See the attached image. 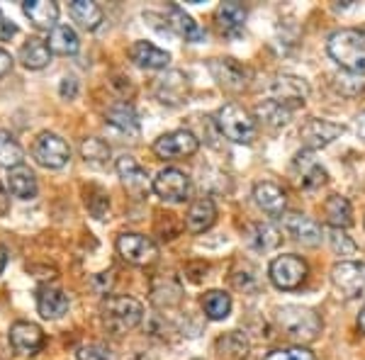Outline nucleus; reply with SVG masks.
Masks as SVG:
<instances>
[{
  "mask_svg": "<svg viewBox=\"0 0 365 360\" xmlns=\"http://www.w3.org/2000/svg\"><path fill=\"white\" fill-rule=\"evenodd\" d=\"M100 317H103V324L110 331L122 336L141 324V319H144V304L139 299L129 297V294H108L100 302Z\"/></svg>",
  "mask_w": 365,
  "mask_h": 360,
  "instance_id": "obj_1",
  "label": "nucleus"
},
{
  "mask_svg": "<svg viewBox=\"0 0 365 360\" xmlns=\"http://www.w3.org/2000/svg\"><path fill=\"white\" fill-rule=\"evenodd\" d=\"M327 49L344 71H365V29H339L329 37Z\"/></svg>",
  "mask_w": 365,
  "mask_h": 360,
  "instance_id": "obj_2",
  "label": "nucleus"
},
{
  "mask_svg": "<svg viewBox=\"0 0 365 360\" xmlns=\"http://www.w3.org/2000/svg\"><path fill=\"white\" fill-rule=\"evenodd\" d=\"M275 322L290 339L297 341H314L322 334V319L309 307L285 304L275 309Z\"/></svg>",
  "mask_w": 365,
  "mask_h": 360,
  "instance_id": "obj_3",
  "label": "nucleus"
},
{
  "mask_svg": "<svg viewBox=\"0 0 365 360\" xmlns=\"http://www.w3.org/2000/svg\"><path fill=\"white\" fill-rule=\"evenodd\" d=\"M215 122L222 137H227L234 144H251L256 139V122L249 115V110H244L237 103H227L225 108L217 110Z\"/></svg>",
  "mask_w": 365,
  "mask_h": 360,
  "instance_id": "obj_4",
  "label": "nucleus"
},
{
  "mask_svg": "<svg viewBox=\"0 0 365 360\" xmlns=\"http://www.w3.org/2000/svg\"><path fill=\"white\" fill-rule=\"evenodd\" d=\"M32 156L42 168L58 170V168H63L68 163L71 146L66 144V139H61L58 134L42 132L37 137V141H34V146H32Z\"/></svg>",
  "mask_w": 365,
  "mask_h": 360,
  "instance_id": "obj_5",
  "label": "nucleus"
},
{
  "mask_svg": "<svg viewBox=\"0 0 365 360\" xmlns=\"http://www.w3.org/2000/svg\"><path fill=\"white\" fill-rule=\"evenodd\" d=\"M270 282L278 290H297L307 277V263L299 256H278L268 268Z\"/></svg>",
  "mask_w": 365,
  "mask_h": 360,
  "instance_id": "obj_6",
  "label": "nucleus"
},
{
  "mask_svg": "<svg viewBox=\"0 0 365 360\" xmlns=\"http://www.w3.org/2000/svg\"><path fill=\"white\" fill-rule=\"evenodd\" d=\"M270 100L280 103L282 108L287 110H295L302 108L309 98V83L299 76H290V73H282L278 78L270 83Z\"/></svg>",
  "mask_w": 365,
  "mask_h": 360,
  "instance_id": "obj_7",
  "label": "nucleus"
},
{
  "mask_svg": "<svg viewBox=\"0 0 365 360\" xmlns=\"http://www.w3.org/2000/svg\"><path fill=\"white\" fill-rule=\"evenodd\" d=\"M115 249L127 263H132V265H149L158 258V249H156L154 241H151L149 236L134 234V232L117 236Z\"/></svg>",
  "mask_w": 365,
  "mask_h": 360,
  "instance_id": "obj_8",
  "label": "nucleus"
},
{
  "mask_svg": "<svg viewBox=\"0 0 365 360\" xmlns=\"http://www.w3.org/2000/svg\"><path fill=\"white\" fill-rule=\"evenodd\" d=\"M197 149H200V139L192 132H187V129H175V132L161 134L154 141V153L158 158H166V161L192 156Z\"/></svg>",
  "mask_w": 365,
  "mask_h": 360,
  "instance_id": "obj_9",
  "label": "nucleus"
},
{
  "mask_svg": "<svg viewBox=\"0 0 365 360\" xmlns=\"http://www.w3.org/2000/svg\"><path fill=\"white\" fill-rule=\"evenodd\" d=\"M151 187L163 202H182L190 195V178L180 168H163L151 180Z\"/></svg>",
  "mask_w": 365,
  "mask_h": 360,
  "instance_id": "obj_10",
  "label": "nucleus"
},
{
  "mask_svg": "<svg viewBox=\"0 0 365 360\" xmlns=\"http://www.w3.org/2000/svg\"><path fill=\"white\" fill-rule=\"evenodd\" d=\"M334 287L344 294L346 299H353L365 292V263L341 261L331 268Z\"/></svg>",
  "mask_w": 365,
  "mask_h": 360,
  "instance_id": "obj_11",
  "label": "nucleus"
},
{
  "mask_svg": "<svg viewBox=\"0 0 365 360\" xmlns=\"http://www.w3.org/2000/svg\"><path fill=\"white\" fill-rule=\"evenodd\" d=\"M210 73L225 91L232 93H241L251 81V71L244 63H239L237 58H212Z\"/></svg>",
  "mask_w": 365,
  "mask_h": 360,
  "instance_id": "obj_12",
  "label": "nucleus"
},
{
  "mask_svg": "<svg viewBox=\"0 0 365 360\" xmlns=\"http://www.w3.org/2000/svg\"><path fill=\"white\" fill-rule=\"evenodd\" d=\"M344 132H346V127L339 125V122H329V120H319V117H312V120L304 122V127L299 129V139H302L304 149L314 151V149H324V146H329Z\"/></svg>",
  "mask_w": 365,
  "mask_h": 360,
  "instance_id": "obj_13",
  "label": "nucleus"
},
{
  "mask_svg": "<svg viewBox=\"0 0 365 360\" xmlns=\"http://www.w3.org/2000/svg\"><path fill=\"white\" fill-rule=\"evenodd\" d=\"M8 339L20 356H37L44 346V331L32 322H15L8 331Z\"/></svg>",
  "mask_w": 365,
  "mask_h": 360,
  "instance_id": "obj_14",
  "label": "nucleus"
},
{
  "mask_svg": "<svg viewBox=\"0 0 365 360\" xmlns=\"http://www.w3.org/2000/svg\"><path fill=\"white\" fill-rule=\"evenodd\" d=\"M282 229H285L297 244L309 246V249L322 244V227L314 220H309V217L299 215V212L282 215Z\"/></svg>",
  "mask_w": 365,
  "mask_h": 360,
  "instance_id": "obj_15",
  "label": "nucleus"
},
{
  "mask_svg": "<svg viewBox=\"0 0 365 360\" xmlns=\"http://www.w3.org/2000/svg\"><path fill=\"white\" fill-rule=\"evenodd\" d=\"M244 241L249 249L258 253H268L282 244V234L268 222H253L244 227Z\"/></svg>",
  "mask_w": 365,
  "mask_h": 360,
  "instance_id": "obj_16",
  "label": "nucleus"
},
{
  "mask_svg": "<svg viewBox=\"0 0 365 360\" xmlns=\"http://www.w3.org/2000/svg\"><path fill=\"white\" fill-rule=\"evenodd\" d=\"M292 170L297 175V182L302 187H307V190L327 182V170H324V166L317 161L312 151H299L295 156V163H292Z\"/></svg>",
  "mask_w": 365,
  "mask_h": 360,
  "instance_id": "obj_17",
  "label": "nucleus"
},
{
  "mask_svg": "<svg viewBox=\"0 0 365 360\" xmlns=\"http://www.w3.org/2000/svg\"><path fill=\"white\" fill-rule=\"evenodd\" d=\"M253 200H256L258 207L270 217H282L285 205H287V197H285V192H282V187H278L270 180L256 182V187H253Z\"/></svg>",
  "mask_w": 365,
  "mask_h": 360,
  "instance_id": "obj_18",
  "label": "nucleus"
},
{
  "mask_svg": "<svg viewBox=\"0 0 365 360\" xmlns=\"http://www.w3.org/2000/svg\"><path fill=\"white\" fill-rule=\"evenodd\" d=\"M22 13L37 29L51 32L58 20V5L51 3V0H25L22 3Z\"/></svg>",
  "mask_w": 365,
  "mask_h": 360,
  "instance_id": "obj_19",
  "label": "nucleus"
},
{
  "mask_svg": "<svg viewBox=\"0 0 365 360\" xmlns=\"http://www.w3.org/2000/svg\"><path fill=\"white\" fill-rule=\"evenodd\" d=\"M68 294L58 287L44 285L37 292V312L42 319H61L68 312Z\"/></svg>",
  "mask_w": 365,
  "mask_h": 360,
  "instance_id": "obj_20",
  "label": "nucleus"
},
{
  "mask_svg": "<svg viewBox=\"0 0 365 360\" xmlns=\"http://www.w3.org/2000/svg\"><path fill=\"white\" fill-rule=\"evenodd\" d=\"M105 122H108L110 127H115L117 132L127 134V137H139V132H141L139 115L129 103L113 105V108L105 112Z\"/></svg>",
  "mask_w": 365,
  "mask_h": 360,
  "instance_id": "obj_21",
  "label": "nucleus"
},
{
  "mask_svg": "<svg viewBox=\"0 0 365 360\" xmlns=\"http://www.w3.org/2000/svg\"><path fill=\"white\" fill-rule=\"evenodd\" d=\"M168 27L173 29L175 34H180L185 42H205V37H207V32H205L180 5H170L168 8Z\"/></svg>",
  "mask_w": 365,
  "mask_h": 360,
  "instance_id": "obj_22",
  "label": "nucleus"
},
{
  "mask_svg": "<svg viewBox=\"0 0 365 360\" xmlns=\"http://www.w3.org/2000/svg\"><path fill=\"white\" fill-rule=\"evenodd\" d=\"M129 58L137 63L139 68H166L170 63V54L158 49L151 42H134L129 46Z\"/></svg>",
  "mask_w": 365,
  "mask_h": 360,
  "instance_id": "obj_23",
  "label": "nucleus"
},
{
  "mask_svg": "<svg viewBox=\"0 0 365 360\" xmlns=\"http://www.w3.org/2000/svg\"><path fill=\"white\" fill-rule=\"evenodd\" d=\"M215 220H217L215 202H212L210 197H200L197 202H192L190 210H187L185 227H187V232H192V234H202L215 224Z\"/></svg>",
  "mask_w": 365,
  "mask_h": 360,
  "instance_id": "obj_24",
  "label": "nucleus"
},
{
  "mask_svg": "<svg viewBox=\"0 0 365 360\" xmlns=\"http://www.w3.org/2000/svg\"><path fill=\"white\" fill-rule=\"evenodd\" d=\"M115 168H117V175H120L129 190H146V187H149V173H146V168L141 166L134 156H127V153L120 156Z\"/></svg>",
  "mask_w": 365,
  "mask_h": 360,
  "instance_id": "obj_25",
  "label": "nucleus"
},
{
  "mask_svg": "<svg viewBox=\"0 0 365 360\" xmlns=\"http://www.w3.org/2000/svg\"><path fill=\"white\" fill-rule=\"evenodd\" d=\"M187 93V78L180 73V71H170L163 78L156 81V96L163 105H178L182 103Z\"/></svg>",
  "mask_w": 365,
  "mask_h": 360,
  "instance_id": "obj_26",
  "label": "nucleus"
},
{
  "mask_svg": "<svg viewBox=\"0 0 365 360\" xmlns=\"http://www.w3.org/2000/svg\"><path fill=\"white\" fill-rule=\"evenodd\" d=\"M46 46L51 49V54L73 56V54H78V49H81V39L71 25H56L49 32V37H46Z\"/></svg>",
  "mask_w": 365,
  "mask_h": 360,
  "instance_id": "obj_27",
  "label": "nucleus"
},
{
  "mask_svg": "<svg viewBox=\"0 0 365 360\" xmlns=\"http://www.w3.org/2000/svg\"><path fill=\"white\" fill-rule=\"evenodd\" d=\"M244 22H246V8L241 3H222L217 8V27L227 37H237L241 29H244Z\"/></svg>",
  "mask_w": 365,
  "mask_h": 360,
  "instance_id": "obj_28",
  "label": "nucleus"
},
{
  "mask_svg": "<svg viewBox=\"0 0 365 360\" xmlns=\"http://www.w3.org/2000/svg\"><path fill=\"white\" fill-rule=\"evenodd\" d=\"M151 299L158 307H175L182 299V287L175 277L170 275H158L151 282Z\"/></svg>",
  "mask_w": 365,
  "mask_h": 360,
  "instance_id": "obj_29",
  "label": "nucleus"
},
{
  "mask_svg": "<svg viewBox=\"0 0 365 360\" xmlns=\"http://www.w3.org/2000/svg\"><path fill=\"white\" fill-rule=\"evenodd\" d=\"M8 190L13 197H20V200H34L39 192V185H37V178L34 173L25 166L10 170L8 175Z\"/></svg>",
  "mask_w": 365,
  "mask_h": 360,
  "instance_id": "obj_30",
  "label": "nucleus"
},
{
  "mask_svg": "<svg viewBox=\"0 0 365 360\" xmlns=\"http://www.w3.org/2000/svg\"><path fill=\"white\" fill-rule=\"evenodd\" d=\"M324 215H327V222L331 229H346L353 224L351 202L344 195H331V197L324 202Z\"/></svg>",
  "mask_w": 365,
  "mask_h": 360,
  "instance_id": "obj_31",
  "label": "nucleus"
},
{
  "mask_svg": "<svg viewBox=\"0 0 365 360\" xmlns=\"http://www.w3.org/2000/svg\"><path fill=\"white\" fill-rule=\"evenodd\" d=\"M20 61L25 63L29 71H39L44 66H49L51 61V49L46 46L44 39H27L20 49Z\"/></svg>",
  "mask_w": 365,
  "mask_h": 360,
  "instance_id": "obj_32",
  "label": "nucleus"
},
{
  "mask_svg": "<svg viewBox=\"0 0 365 360\" xmlns=\"http://www.w3.org/2000/svg\"><path fill=\"white\" fill-rule=\"evenodd\" d=\"M217 353L222 360H244L249 356V341L241 331H229L217 341Z\"/></svg>",
  "mask_w": 365,
  "mask_h": 360,
  "instance_id": "obj_33",
  "label": "nucleus"
},
{
  "mask_svg": "<svg viewBox=\"0 0 365 360\" xmlns=\"http://www.w3.org/2000/svg\"><path fill=\"white\" fill-rule=\"evenodd\" d=\"M68 13L86 29H98L100 22H103V10H100V5L93 3V0H71Z\"/></svg>",
  "mask_w": 365,
  "mask_h": 360,
  "instance_id": "obj_34",
  "label": "nucleus"
},
{
  "mask_svg": "<svg viewBox=\"0 0 365 360\" xmlns=\"http://www.w3.org/2000/svg\"><path fill=\"white\" fill-rule=\"evenodd\" d=\"M25 161V151L17 144L15 137L5 129H0V168L5 170H15L22 166Z\"/></svg>",
  "mask_w": 365,
  "mask_h": 360,
  "instance_id": "obj_35",
  "label": "nucleus"
},
{
  "mask_svg": "<svg viewBox=\"0 0 365 360\" xmlns=\"http://www.w3.org/2000/svg\"><path fill=\"white\" fill-rule=\"evenodd\" d=\"M331 86L339 96L346 98L361 96V93H365V71H341V73L334 76Z\"/></svg>",
  "mask_w": 365,
  "mask_h": 360,
  "instance_id": "obj_36",
  "label": "nucleus"
},
{
  "mask_svg": "<svg viewBox=\"0 0 365 360\" xmlns=\"http://www.w3.org/2000/svg\"><path fill=\"white\" fill-rule=\"evenodd\" d=\"M202 309L212 322H222V319H227L229 312H232V297L222 290H210L202 297Z\"/></svg>",
  "mask_w": 365,
  "mask_h": 360,
  "instance_id": "obj_37",
  "label": "nucleus"
},
{
  "mask_svg": "<svg viewBox=\"0 0 365 360\" xmlns=\"http://www.w3.org/2000/svg\"><path fill=\"white\" fill-rule=\"evenodd\" d=\"M256 115H258V120L268 127H285L287 122H290L292 110L282 108V105L275 103V100H263V103L256 108Z\"/></svg>",
  "mask_w": 365,
  "mask_h": 360,
  "instance_id": "obj_38",
  "label": "nucleus"
},
{
  "mask_svg": "<svg viewBox=\"0 0 365 360\" xmlns=\"http://www.w3.org/2000/svg\"><path fill=\"white\" fill-rule=\"evenodd\" d=\"M81 156H83L88 163L103 166V163L110 161V146H108V141H103V139H98V137L83 139V144H81Z\"/></svg>",
  "mask_w": 365,
  "mask_h": 360,
  "instance_id": "obj_39",
  "label": "nucleus"
},
{
  "mask_svg": "<svg viewBox=\"0 0 365 360\" xmlns=\"http://www.w3.org/2000/svg\"><path fill=\"white\" fill-rule=\"evenodd\" d=\"M86 207L96 220H108L110 215V197L100 187H88L86 190Z\"/></svg>",
  "mask_w": 365,
  "mask_h": 360,
  "instance_id": "obj_40",
  "label": "nucleus"
},
{
  "mask_svg": "<svg viewBox=\"0 0 365 360\" xmlns=\"http://www.w3.org/2000/svg\"><path fill=\"white\" fill-rule=\"evenodd\" d=\"M329 246L336 256H356L358 244L346 234V229H329Z\"/></svg>",
  "mask_w": 365,
  "mask_h": 360,
  "instance_id": "obj_41",
  "label": "nucleus"
},
{
  "mask_svg": "<svg viewBox=\"0 0 365 360\" xmlns=\"http://www.w3.org/2000/svg\"><path fill=\"white\" fill-rule=\"evenodd\" d=\"M263 360H314V353L304 346H292V348H278V351H270Z\"/></svg>",
  "mask_w": 365,
  "mask_h": 360,
  "instance_id": "obj_42",
  "label": "nucleus"
},
{
  "mask_svg": "<svg viewBox=\"0 0 365 360\" xmlns=\"http://www.w3.org/2000/svg\"><path fill=\"white\" fill-rule=\"evenodd\" d=\"M76 360H110V356L100 346H81L76 351Z\"/></svg>",
  "mask_w": 365,
  "mask_h": 360,
  "instance_id": "obj_43",
  "label": "nucleus"
},
{
  "mask_svg": "<svg viewBox=\"0 0 365 360\" xmlns=\"http://www.w3.org/2000/svg\"><path fill=\"white\" fill-rule=\"evenodd\" d=\"M15 34H17V25L13 20H8L3 10H0V42H10Z\"/></svg>",
  "mask_w": 365,
  "mask_h": 360,
  "instance_id": "obj_44",
  "label": "nucleus"
},
{
  "mask_svg": "<svg viewBox=\"0 0 365 360\" xmlns=\"http://www.w3.org/2000/svg\"><path fill=\"white\" fill-rule=\"evenodd\" d=\"M91 285H93V290H96L98 294H108L110 285H113V273H98L91 280Z\"/></svg>",
  "mask_w": 365,
  "mask_h": 360,
  "instance_id": "obj_45",
  "label": "nucleus"
},
{
  "mask_svg": "<svg viewBox=\"0 0 365 360\" xmlns=\"http://www.w3.org/2000/svg\"><path fill=\"white\" fill-rule=\"evenodd\" d=\"M58 93H61V98L73 100L76 93H78V83H76V78H63L61 86H58Z\"/></svg>",
  "mask_w": 365,
  "mask_h": 360,
  "instance_id": "obj_46",
  "label": "nucleus"
},
{
  "mask_svg": "<svg viewBox=\"0 0 365 360\" xmlns=\"http://www.w3.org/2000/svg\"><path fill=\"white\" fill-rule=\"evenodd\" d=\"M13 56H10V51H5L3 46H0V78H5V76L13 71Z\"/></svg>",
  "mask_w": 365,
  "mask_h": 360,
  "instance_id": "obj_47",
  "label": "nucleus"
},
{
  "mask_svg": "<svg viewBox=\"0 0 365 360\" xmlns=\"http://www.w3.org/2000/svg\"><path fill=\"white\" fill-rule=\"evenodd\" d=\"M10 215V190L0 182V217Z\"/></svg>",
  "mask_w": 365,
  "mask_h": 360,
  "instance_id": "obj_48",
  "label": "nucleus"
},
{
  "mask_svg": "<svg viewBox=\"0 0 365 360\" xmlns=\"http://www.w3.org/2000/svg\"><path fill=\"white\" fill-rule=\"evenodd\" d=\"M8 261H10V253L3 244H0V275H3V270L8 268Z\"/></svg>",
  "mask_w": 365,
  "mask_h": 360,
  "instance_id": "obj_49",
  "label": "nucleus"
},
{
  "mask_svg": "<svg viewBox=\"0 0 365 360\" xmlns=\"http://www.w3.org/2000/svg\"><path fill=\"white\" fill-rule=\"evenodd\" d=\"M358 134H361V139L365 141V112L358 117Z\"/></svg>",
  "mask_w": 365,
  "mask_h": 360,
  "instance_id": "obj_50",
  "label": "nucleus"
},
{
  "mask_svg": "<svg viewBox=\"0 0 365 360\" xmlns=\"http://www.w3.org/2000/svg\"><path fill=\"white\" fill-rule=\"evenodd\" d=\"M358 326H361V331L365 334V307H363V312H361V317H358Z\"/></svg>",
  "mask_w": 365,
  "mask_h": 360,
  "instance_id": "obj_51",
  "label": "nucleus"
}]
</instances>
